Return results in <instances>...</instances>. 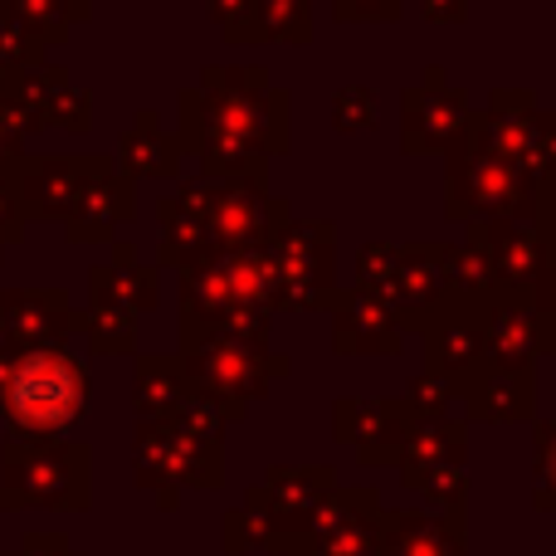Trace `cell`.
I'll list each match as a JSON object with an SVG mask.
<instances>
[{
  "instance_id": "obj_1",
  "label": "cell",
  "mask_w": 556,
  "mask_h": 556,
  "mask_svg": "<svg viewBox=\"0 0 556 556\" xmlns=\"http://www.w3.org/2000/svg\"><path fill=\"white\" fill-rule=\"evenodd\" d=\"M93 376L68 346H20L0 366V420L15 434H68L88 415Z\"/></svg>"
},
{
  "instance_id": "obj_2",
  "label": "cell",
  "mask_w": 556,
  "mask_h": 556,
  "mask_svg": "<svg viewBox=\"0 0 556 556\" xmlns=\"http://www.w3.org/2000/svg\"><path fill=\"white\" fill-rule=\"evenodd\" d=\"M0 498L10 508L84 513L93 503V450L68 434H5Z\"/></svg>"
},
{
  "instance_id": "obj_3",
  "label": "cell",
  "mask_w": 556,
  "mask_h": 556,
  "mask_svg": "<svg viewBox=\"0 0 556 556\" xmlns=\"http://www.w3.org/2000/svg\"><path fill=\"white\" fill-rule=\"evenodd\" d=\"M132 473H137V489L156 493L162 508H176L181 493L191 489H220L225 454H220V440L195 434L181 420H137Z\"/></svg>"
},
{
  "instance_id": "obj_4",
  "label": "cell",
  "mask_w": 556,
  "mask_h": 556,
  "mask_svg": "<svg viewBox=\"0 0 556 556\" xmlns=\"http://www.w3.org/2000/svg\"><path fill=\"white\" fill-rule=\"evenodd\" d=\"M181 356L191 366V381L230 420H244V410L269 391V381L288 376V356L269 352V342H254V337H225V332L181 337Z\"/></svg>"
},
{
  "instance_id": "obj_5",
  "label": "cell",
  "mask_w": 556,
  "mask_h": 556,
  "mask_svg": "<svg viewBox=\"0 0 556 556\" xmlns=\"http://www.w3.org/2000/svg\"><path fill=\"white\" fill-rule=\"evenodd\" d=\"M332 493H337L332 464H278V469L264 473L260 489L244 493V503L283 538V552H288V542L313 528V518L323 513V503Z\"/></svg>"
},
{
  "instance_id": "obj_6",
  "label": "cell",
  "mask_w": 556,
  "mask_h": 556,
  "mask_svg": "<svg viewBox=\"0 0 556 556\" xmlns=\"http://www.w3.org/2000/svg\"><path fill=\"white\" fill-rule=\"evenodd\" d=\"M274 269V307H327L332 303V230H283L264 244Z\"/></svg>"
},
{
  "instance_id": "obj_7",
  "label": "cell",
  "mask_w": 556,
  "mask_h": 556,
  "mask_svg": "<svg viewBox=\"0 0 556 556\" xmlns=\"http://www.w3.org/2000/svg\"><path fill=\"white\" fill-rule=\"evenodd\" d=\"M381 518H386V508L371 489H337L323 503V513L313 518V528L293 542H303V547H313L323 556H386Z\"/></svg>"
},
{
  "instance_id": "obj_8",
  "label": "cell",
  "mask_w": 556,
  "mask_h": 556,
  "mask_svg": "<svg viewBox=\"0 0 556 556\" xmlns=\"http://www.w3.org/2000/svg\"><path fill=\"white\" fill-rule=\"evenodd\" d=\"M483 323H489V307L450 298V303L420 327L425 332V366L450 376L454 386H464L483 366Z\"/></svg>"
},
{
  "instance_id": "obj_9",
  "label": "cell",
  "mask_w": 556,
  "mask_h": 556,
  "mask_svg": "<svg viewBox=\"0 0 556 556\" xmlns=\"http://www.w3.org/2000/svg\"><path fill=\"white\" fill-rule=\"evenodd\" d=\"M415 425L410 401H337L332 430L352 444L362 464H401L405 434Z\"/></svg>"
},
{
  "instance_id": "obj_10",
  "label": "cell",
  "mask_w": 556,
  "mask_h": 556,
  "mask_svg": "<svg viewBox=\"0 0 556 556\" xmlns=\"http://www.w3.org/2000/svg\"><path fill=\"white\" fill-rule=\"evenodd\" d=\"M401 342H405V323L381 293L356 288V293L337 298L332 346L342 356H395Z\"/></svg>"
},
{
  "instance_id": "obj_11",
  "label": "cell",
  "mask_w": 556,
  "mask_h": 556,
  "mask_svg": "<svg viewBox=\"0 0 556 556\" xmlns=\"http://www.w3.org/2000/svg\"><path fill=\"white\" fill-rule=\"evenodd\" d=\"M0 323L20 346H64L78 332V307L59 288H5Z\"/></svg>"
},
{
  "instance_id": "obj_12",
  "label": "cell",
  "mask_w": 556,
  "mask_h": 556,
  "mask_svg": "<svg viewBox=\"0 0 556 556\" xmlns=\"http://www.w3.org/2000/svg\"><path fill=\"white\" fill-rule=\"evenodd\" d=\"M469 420H528L532 415V366H493L483 362L459 386Z\"/></svg>"
},
{
  "instance_id": "obj_13",
  "label": "cell",
  "mask_w": 556,
  "mask_h": 556,
  "mask_svg": "<svg viewBox=\"0 0 556 556\" xmlns=\"http://www.w3.org/2000/svg\"><path fill=\"white\" fill-rule=\"evenodd\" d=\"M464 425L450 420V415H415L410 434H405L401 450V479L405 489H420V479H430L434 469H450V464H464Z\"/></svg>"
},
{
  "instance_id": "obj_14",
  "label": "cell",
  "mask_w": 556,
  "mask_h": 556,
  "mask_svg": "<svg viewBox=\"0 0 556 556\" xmlns=\"http://www.w3.org/2000/svg\"><path fill=\"white\" fill-rule=\"evenodd\" d=\"M386 556H464V513H386Z\"/></svg>"
},
{
  "instance_id": "obj_15",
  "label": "cell",
  "mask_w": 556,
  "mask_h": 556,
  "mask_svg": "<svg viewBox=\"0 0 556 556\" xmlns=\"http://www.w3.org/2000/svg\"><path fill=\"white\" fill-rule=\"evenodd\" d=\"M195 395L186 356H137L132 366V405L137 420H176Z\"/></svg>"
},
{
  "instance_id": "obj_16",
  "label": "cell",
  "mask_w": 556,
  "mask_h": 556,
  "mask_svg": "<svg viewBox=\"0 0 556 556\" xmlns=\"http://www.w3.org/2000/svg\"><path fill=\"white\" fill-rule=\"evenodd\" d=\"M542 352V327L532 307L522 303H493L489 323H483V362L493 366H532Z\"/></svg>"
},
{
  "instance_id": "obj_17",
  "label": "cell",
  "mask_w": 556,
  "mask_h": 556,
  "mask_svg": "<svg viewBox=\"0 0 556 556\" xmlns=\"http://www.w3.org/2000/svg\"><path fill=\"white\" fill-rule=\"evenodd\" d=\"M88 298L127 307V313H147V307H156V269H147L132 250H117L113 264H98L88 274Z\"/></svg>"
},
{
  "instance_id": "obj_18",
  "label": "cell",
  "mask_w": 556,
  "mask_h": 556,
  "mask_svg": "<svg viewBox=\"0 0 556 556\" xmlns=\"http://www.w3.org/2000/svg\"><path fill=\"white\" fill-rule=\"evenodd\" d=\"M127 215H132V191L123 181H88L74 215H68V235L74 240H108L113 225H123Z\"/></svg>"
},
{
  "instance_id": "obj_19",
  "label": "cell",
  "mask_w": 556,
  "mask_h": 556,
  "mask_svg": "<svg viewBox=\"0 0 556 556\" xmlns=\"http://www.w3.org/2000/svg\"><path fill=\"white\" fill-rule=\"evenodd\" d=\"M132 317L137 313H127V307H113V303L88 298V307H78V332H84L88 352L93 356H132L137 352Z\"/></svg>"
},
{
  "instance_id": "obj_20",
  "label": "cell",
  "mask_w": 556,
  "mask_h": 556,
  "mask_svg": "<svg viewBox=\"0 0 556 556\" xmlns=\"http://www.w3.org/2000/svg\"><path fill=\"white\" fill-rule=\"evenodd\" d=\"M225 552H235V556H250V552H283V538L269 528V522L260 518V513L244 503V508H235V513H225Z\"/></svg>"
},
{
  "instance_id": "obj_21",
  "label": "cell",
  "mask_w": 556,
  "mask_h": 556,
  "mask_svg": "<svg viewBox=\"0 0 556 556\" xmlns=\"http://www.w3.org/2000/svg\"><path fill=\"white\" fill-rule=\"evenodd\" d=\"M405 401H410L415 415H444L454 401H459V386H454L450 376H440V371L425 366V371L410 381V395H405Z\"/></svg>"
},
{
  "instance_id": "obj_22",
  "label": "cell",
  "mask_w": 556,
  "mask_h": 556,
  "mask_svg": "<svg viewBox=\"0 0 556 556\" xmlns=\"http://www.w3.org/2000/svg\"><path fill=\"white\" fill-rule=\"evenodd\" d=\"M532 503L542 513L556 508V425H538V489Z\"/></svg>"
},
{
  "instance_id": "obj_23",
  "label": "cell",
  "mask_w": 556,
  "mask_h": 556,
  "mask_svg": "<svg viewBox=\"0 0 556 556\" xmlns=\"http://www.w3.org/2000/svg\"><path fill=\"white\" fill-rule=\"evenodd\" d=\"M20 556H84V552H74V542L64 532H29Z\"/></svg>"
},
{
  "instance_id": "obj_24",
  "label": "cell",
  "mask_w": 556,
  "mask_h": 556,
  "mask_svg": "<svg viewBox=\"0 0 556 556\" xmlns=\"http://www.w3.org/2000/svg\"><path fill=\"white\" fill-rule=\"evenodd\" d=\"M20 215H25V205H20L15 186L0 181V244H5V240H20Z\"/></svg>"
},
{
  "instance_id": "obj_25",
  "label": "cell",
  "mask_w": 556,
  "mask_h": 556,
  "mask_svg": "<svg viewBox=\"0 0 556 556\" xmlns=\"http://www.w3.org/2000/svg\"><path fill=\"white\" fill-rule=\"evenodd\" d=\"M20 352V342H15V337H10L5 332V323H0V366H5L10 362V356H15Z\"/></svg>"
},
{
  "instance_id": "obj_26",
  "label": "cell",
  "mask_w": 556,
  "mask_h": 556,
  "mask_svg": "<svg viewBox=\"0 0 556 556\" xmlns=\"http://www.w3.org/2000/svg\"><path fill=\"white\" fill-rule=\"evenodd\" d=\"M0 513H5V498H0Z\"/></svg>"
}]
</instances>
